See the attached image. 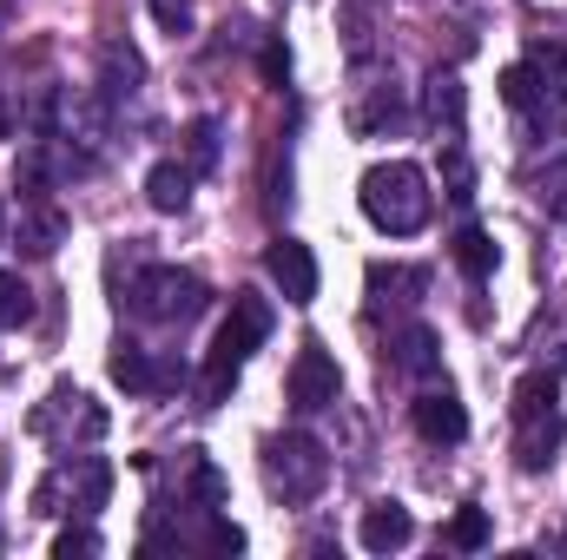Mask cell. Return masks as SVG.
Here are the masks:
<instances>
[{
    "label": "cell",
    "mask_w": 567,
    "mask_h": 560,
    "mask_svg": "<svg viewBox=\"0 0 567 560\" xmlns=\"http://www.w3.org/2000/svg\"><path fill=\"white\" fill-rule=\"evenodd\" d=\"M435 211V191H429V172L410 158H383L363 172V218L390 238H416Z\"/></svg>",
    "instance_id": "cell-1"
},
{
    "label": "cell",
    "mask_w": 567,
    "mask_h": 560,
    "mask_svg": "<svg viewBox=\"0 0 567 560\" xmlns=\"http://www.w3.org/2000/svg\"><path fill=\"white\" fill-rule=\"evenodd\" d=\"M561 435L567 422L555 409V376H522L515 383V462L528 468V475H542L555 455H561Z\"/></svg>",
    "instance_id": "cell-2"
},
{
    "label": "cell",
    "mask_w": 567,
    "mask_h": 560,
    "mask_svg": "<svg viewBox=\"0 0 567 560\" xmlns=\"http://www.w3.org/2000/svg\"><path fill=\"white\" fill-rule=\"evenodd\" d=\"M205 303H212L205 278H192L178 265H145L140 278H133V290H126V310L145 317V323H192Z\"/></svg>",
    "instance_id": "cell-3"
},
{
    "label": "cell",
    "mask_w": 567,
    "mask_h": 560,
    "mask_svg": "<svg viewBox=\"0 0 567 560\" xmlns=\"http://www.w3.org/2000/svg\"><path fill=\"white\" fill-rule=\"evenodd\" d=\"M106 495H113V462L106 455H73L33 488V515H66V508L93 515V508H106Z\"/></svg>",
    "instance_id": "cell-4"
},
{
    "label": "cell",
    "mask_w": 567,
    "mask_h": 560,
    "mask_svg": "<svg viewBox=\"0 0 567 560\" xmlns=\"http://www.w3.org/2000/svg\"><path fill=\"white\" fill-rule=\"evenodd\" d=\"M265 481H271V495H284V501H317L323 481H330L323 442L317 435H278L265 448Z\"/></svg>",
    "instance_id": "cell-5"
},
{
    "label": "cell",
    "mask_w": 567,
    "mask_h": 560,
    "mask_svg": "<svg viewBox=\"0 0 567 560\" xmlns=\"http://www.w3.org/2000/svg\"><path fill=\"white\" fill-rule=\"evenodd\" d=\"M265 336H271V303H265L258 290H238V297H231V317H225V330H218V343H212V356L245 363L251 350H265Z\"/></svg>",
    "instance_id": "cell-6"
},
{
    "label": "cell",
    "mask_w": 567,
    "mask_h": 560,
    "mask_svg": "<svg viewBox=\"0 0 567 560\" xmlns=\"http://www.w3.org/2000/svg\"><path fill=\"white\" fill-rule=\"evenodd\" d=\"M337 390H343L337 356H330L323 343H303V350H297V363H290V403L310 416V409H330V403H337Z\"/></svg>",
    "instance_id": "cell-7"
},
{
    "label": "cell",
    "mask_w": 567,
    "mask_h": 560,
    "mask_svg": "<svg viewBox=\"0 0 567 560\" xmlns=\"http://www.w3.org/2000/svg\"><path fill=\"white\" fill-rule=\"evenodd\" d=\"M265 271L271 283L284 290V303H317V258H310V245H297V238H278L271 251H265Z\"/></svg>",
    "instance_id": "cell-8"
},
{
    "label": "cell",
    "mask_w": 567,
    "mask_h": 560,
    "mask_svg": "<svg viewBox=\"0 0 567 560\" xmlns=\"http://www.w3.org/2000/svg\"><path fill=\"white\" fill-rule=\"evenodd\" d=\"M410 422H416V435L435 442V448H449V442L468 435V416H462V403L449 396V383H429L423 396H416V409H410Z\"/></svg>",
    "instance_id": "cell-9"
},
{
    "label": "cell",
    "mask_w": 567,
    "mask_h": 560,
    "mask_svg": "<svg viewBox=\"0 0 567 560\" xmlns=\"http://www.w3.org/2000/svg\"><path fill=\"white\" fill-rule=\"evenodd\" d=\"M106 370H113V383L133 390V396H158V390H172V383L185 376L178 363H152V350H140V343H120Z\"/></svg>",
    "instance_id": "cell-10"
},
{
    "label": "cell",
    "mask_w": 567,
    "mask_h": 560,
    "mask_svg": "<svg viewBox=\"0 0 567 560\" xmlns=\"http://www.w3.org/2000/svg\"><path fill=\"white\" fill-rule=\"evenodd\" d=\"M423 113H429V126L442 133L449 145H462V120H468V93H462V80L455 73H429L423 80Z\"/></svg>",
    "instance_id": "cell-11"
},
{
    "label": "cell",
    "mask_w": 567,
    "mask_h": 560,
    "mask_svg": "<svg viewBox=\"0 0 567 560\" xmlns=\"http://www.w3.org/2000/svg\"><path fill=\"white\" fill-rule=\"evenodd\" d=\"M410 535H416V521H410L403 501H370L363 521H357V541L370 554H396V548H410Z\"/></svg>",
    "instance_id": "cell-12"
},
{
    "label": "cell",
    "mask_w": 567,
    "mask_h": 560,
    "mask_svg": "<svg viewBox=\"0 0 567 560\" xmlns=\"http://www.w3.org/2000/svg\"><path fill=\"white\" fill-rule=\"evenodd\" d=\"M390 363L403 370V376H416V383H435L442 376V350H435V330H423V323H410L396 343H390Z\"/></svg>",
    "instance_id": "cell-13"
},
{
    "label": "cell",
    "mask_w": 567,
    "mask_h": 560,
    "mask_svg": "<svg viewBox=\"0 0 567 560\" xmlns=\"http://www.w3.org/2000/svg\"><path fill=\"white\" fill-rule=\"evenodd\" d=\"M145 205L152 211H185L192 205V165H178V158H158L152 172H145Z\"/></svg>",
    "instance_id": "cell-14"
},
{
    "label": "cell",
    "mask_w": 567,
    "mask_h": 560,
    "mask_svg": "<svg viewBox=\"0 0 567 560\" xmlns=\"http://www.w3.org/2000/svg\"><path fill=\"white\" fill-rule=\"evenodd\" d=\"M60 238H66V218H60L47 198H27V211H20V245H27L33 258H53Z\"/></svg>",
    "instance_id": "cell-15"
},
{
    "label": "cell",
    "mask_w": 567,
    "mask_h": 560,
    "mask_svg": "<svg viewBox=\"0 0 567 560\" xmlns=\"http://www.w3.org/2000/svg\"><path fill=\"white\" fill-rule=\"evenodd\" d=\"M455 265L475 283H488L495 278V238H488L482 225H462V231H455Z\"/></svg>",
    "instance_id": "cell-16"
},
{
    "label": "cell",
    "mask_w": 567,
    "mask_h": 560,
    "mask_svg": "<svg viewBox=\"0 0 567 560\" xmlns=\"http://www.w3.org/2000/svg\"><path fill=\"white\" fill-rule=\"evenodd\" d=\"M33 317V290L20 283V271H0V330H20Z\"/></svg>",
    "instance_id": "cell-17"
},
{
    "label": "cell",
    "mask_w": 567,
    "mask_h": 560,
    "mask_svg": "<svg viewBox=\"0 0 567 560\" xmlns=\"http://www.w3.org/2000/svg\"><path fill=\"white\" fill-rule=\"evenodd\" d=\"M542 93H548L542 66H502V100H508V106H535Z\"/></svg>",
    "instance_id": "cell-18"
},
{
    "label": "cell",
    "mask_w": 567,
    "mask_h": 560,
    "mask_svg": "<svg viewBox=\"0 0 567 560\" xmlns=\"http://www.w3.org/2000/svg\"><path fill=\"white\" fill-rule=\"evenodd\" d=\"M238 370H245V363H225V356H212V363H205V376H198V403H205V409H218V403L238 390Z\"/></svg>",
    "instance_id": "cell-19"
},
{
    "label": "cell",
    "mask_w": 567,
    "mask_h": 560,
    "mask_svg": "<svg viewBox=\"0 0 567 560\" xmlns=\"http://www.w3.org/2000/svg\"><path fill=\"white\" fill-rule=\"evenodd\" d=\"M449 548H462V554L488 548V515H482V508H455V521H449Z\"/></svg>",
    "instance_id": "cell-20"
},
{
    "label": "cell",
    "mask_w": 567,
    "mask_h": 560,
    "mask_svg": "<svg viewBox=\"0 0 567 560\" xmlns=\"http://www.w3.org/2000/svg\"><path fill=\"white\" fill-rule=\"evenodd\" d=\"M442 172H449V198H455V205H468V198H475V172H468V158H462V145H449V158H442Z\"/></svg>",
    "instance_id": "cell-21"
},
{
    "label": "cell",
    "mask_w": 567,
    "mask_h": 560,
    "mask_svg": "<svg viewBox=\"0 0 567 560\" xmlns=\"http://www.w3.org/2000/svg\"><path fill=\"white\" fill-rule=\"evenodd\" d=\"M185 152H192V172H205V165L218 158V120H198V126H192V145H185Z\"/></svg>",
    "instance_id": "cell-22"
},
{
    "label": "cell",
    "mask_w": 567,
    "mask_h": 560,
    "mask_svg": "<svg viewBox=\"0 0 567 560\" xmlns=\"http://www.w3.org/2000/svg\"><path fill=\"white\" fill-rule=\"evenodd\" d=\"M152 20L178 40V33H192V0H152Z\"/></svg>",
    "instance_id": "cell-23"
},
{
    "label": "cell",
    "mask_w": 567,
    "mask_h": 560,
    "mask_svg": "<svg viewBox=\"0 0 567 560\" xmlns=\"http://www.w3.org/2000/svg\"><path fill=\"white\" fill-rule=\"evenodd\" d=\"M53 554H60V560H73V554H100V535H93V528H60Z\"/></svg>",
    "instance_id": "cell-24"
},
{
    "label": "cell",
    "mask_w": 567,
    "mask_h": 560,
    "mask_svg": "<svg viewBox=\"0 0 567 560\" xmlns=\"http://www.w3.org/2000/svg\"><path fill=\"white\" fill-rule=\"evenodd\" d=\"M205 541H212L218 554H238V548H245V535H238L231 521H218V515H212V528H205Z\"/></svg>",
    "instance_id": "cell-25"
},
{
    "label": "cell",
    "mask_w": 567,
    "mask_h": 560,
    "mask_svg": "<svg viewBox=\"0 0 567 560\" xmlns=\"http://www.w3.org/2000/svg\"><path fill=\"white\" fill-rule=\"evenodd\" d=\"M542 205H548L555 218H567V172H555V178H548V191H542Z\"/></svg>",
    "instance_id": "cell-26"
},
{
    "label": "cell",
    "mask_w": 567,
    "mask_h": 560,
    "mask_svg": "<svg viewBox=\"0 0 567 560\" xmlns=\"http://www.w3.org/2000/svg\"><path fill=\"white\" fill-rule=\"evenodd\" d=\"M284 73H290V60H284V46H265V80L284 86Z\"/></svg>",
    "instance_id": "cell-27"
},
{
    "label": "cell",
    "mask_w": 567,
    "mask_h": 560,
    "mask_svg": "<svg viewBox=\"0 0 567 560\" xmlns=\"http://www.w3.org/2000/svg\"><path fill=\"white\" fill-rule=\"evenodd\" d=\"M7 133H13V120H7V106H0V139H7Z\"/></svg>",
    "instance_id": "cell-28"
},
{
    "label": "cell",
    "mask_w": 567,
    "mask_h": 560,
    "mask_svg": "<svg viewBox=\"0 0 567 560\" xmlns=\"http://www.w3.org/2000/svg\"><path fill=\"white\" fill-rule=\"evenodd\" d=\"M0 238H7V205H0Z\"/></svg>",
    "instance_id": "cell-29"
}]
</instances>
